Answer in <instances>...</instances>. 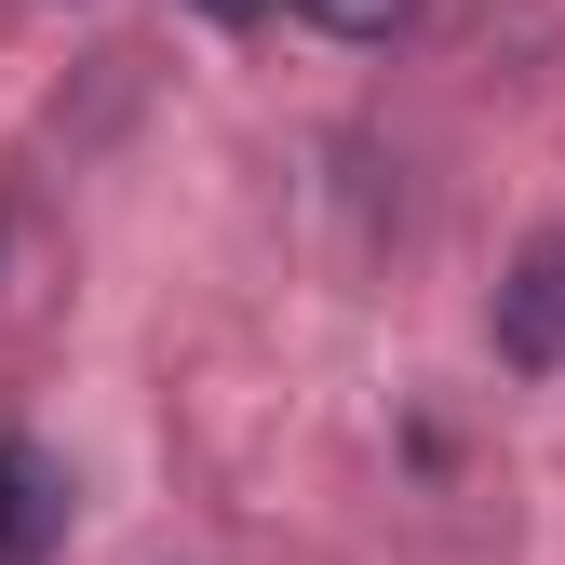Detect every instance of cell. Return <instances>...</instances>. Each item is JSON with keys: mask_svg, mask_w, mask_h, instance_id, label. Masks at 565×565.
I'll return each mask as SVG.
<instances>
[{"mask_svg": "<svg viewBox=\"0 0 565 565\" xmlns=\"http://www.w3.org/2000/svg\"><path fill=\"white\" fill-rule=\"evenodd\" d=\"M499 364H525V377L565 364V230H539L499 282Z\"/></svg>", "mask_w": 565, "mask_h": 565, "instance_id": "6da1fadb", "label": "cell"}, {"mask_svg": "<svg viewBox=\"0 0 565 565\" xmlns=\"http://www.w3.org/2000/svg\"><path fill=\"white\" fill-rule=\"evenodd\" d=\"M67 552V471L41 445H0V565H54Z\"/></svg>", "mask_w": 565, "mask_h": 565, "instance_id": "7a4b0ae2", "label": "cell"}, {"mask_svg": "<svg viewBox=\"0 0 565 565\" xmlns=\"http://www.w3.org/2000/svg\"><path fill=\"white\" fill-rule=\"evenodd\" d=\"M297 14H310V28H337V41H391L417 0H297Z\"/></svg>", "mask_w": 565, "mask_h": 565, "instance_id": "3957f363", "label": "cell"}, {"mask_svg": "<svg viewBox=\"0 0 565 565\" xmlns=\"http://www.w3.org/2000/svg\"><path fill=\"white\" fill-rule=\"evenodd\" d=\"M189 14H216V28H256V14H269V0H189Z\"/></svg>", "mask_w": 565, "mask_h": 565, "instance_id": "277c9868", "label": "cell"}]
</instances>
